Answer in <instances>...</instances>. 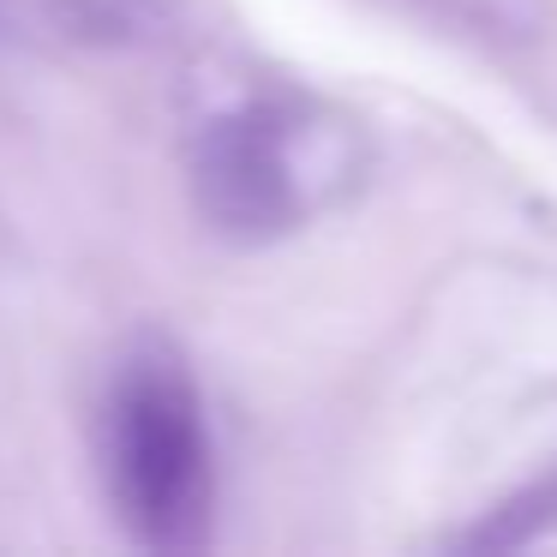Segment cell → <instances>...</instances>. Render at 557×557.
I'll return each mask as SVG.
<instances>
[{"label":"cell","instance_id":"obj_2","mask_svg":"<svg viewBox=\"0 0 557 557\" xmlns=\"http://www.w3.org/2000/svg\"><path fill=\"white\" fill-rule=\"evenodd\" d=\"M348 121L294 102H252L198 145V210L234 240H276L348 186Z\"/></svg>","mask_w":557,"mask_h":557},{"label":"cell","instance_id":"obj_1","mask_svg":"<svg viewBox=\"0 0 557 557\" xmlns=\"http://www.w3.org/2000/svg\"><path fill=\"white\" fill-rule=\"evenodd\" d=\"M102 468L121 528L145 552H198L216 509V456L198 384L169 348H138L114 372Z\"/></svg>","mask_w":557,"mask_h":557}]
</instances>
